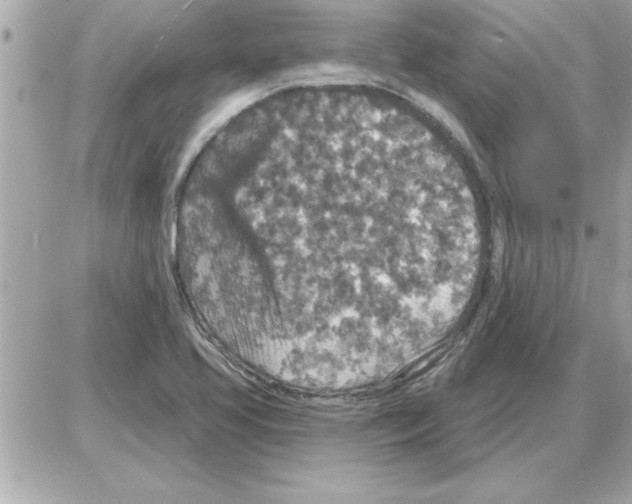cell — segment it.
Here are the masks:
<instances>
[{"mask_svg":"<svg viewBox=\"0 0 632 504\" xmlns=\"http://www.w3.org/2000/svg\"><path fill=\"white\" fill-rule=\"evenodd\" d=\"M237 247L252 310L320 332L377 328L440 284L444 249L405 204L362 185L323 182L256 202Z\"/></svg>","mask_w":632,"mask_h":504,"instance_id":"obj_1","label":"cell"}]
</instances>
